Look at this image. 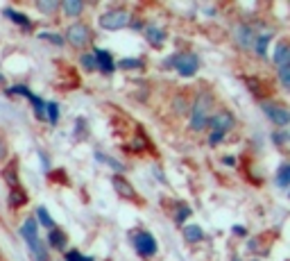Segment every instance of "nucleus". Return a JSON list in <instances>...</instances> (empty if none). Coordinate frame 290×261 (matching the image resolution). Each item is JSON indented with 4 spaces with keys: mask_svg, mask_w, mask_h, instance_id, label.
<instances>
[{
    "mask_svg": "<svg viewBox=\"0 0 290 261\" xmlns=\"http://www.w3.org/2000/svg\"><path fill=\"white\" fill-rule=\"evenodd\" d=\"M188 114H191V130L193 132L207 130V123H209V118H211V114H213V96L209 94V91H202V94L195 98V102L191 104Z\"/></svg>",
    "mask_w": 290,
    "mask_h": 261,
    "instance_id": "nucleus-1",
    "label": "nucleus"
},
{
    "mask_svg": "<svg viewBox=\"0 0 290 261\" xmlns=\"http://www.w3.org/2000/svg\"><path fill=\"white\" fill-rule=\"evenodd\" d=\"M163 68H175L182 78H193L200 68V57L195 52H175L163 62Z\"/></svg>",
    "mask_w": 290,
    "mask_h": 261,
    "instance_id": "nucleus-2",
    "label": "nucleus"
},
{
    "mask_svg": "<svg viewBox=\"0 0 290 261\" xmlns=\"http://www.w3.org/2000/svg\"><path fill=\"white\" fill-rule=\"evenodd\" d=\"M100 28L107 32H118V30H125L129 23H132V14H129L125 7H111L109 12H104L102 16L98 18Z\"/></svg>",
    "mask_w": 290,
    "mask_h": 261,
    "instance_id": "nucleus-3",
    "label": "nucleus"
},
{
    "mask_svg": "<svg viewBox=\"0 0 290 261\" xmlns=\"http://www.w3.org/2000/svg\"><path fill=\"white\" fill-rule=\"evenodd\" d=\"M91 39H93V30H91L86 23H70L68 30L64 34V41L70 44L73 48H84V46H89Z\"/></svg>",
    "mask_w": 290,
    "mask_h": 261,
    "instance_id": "nucleus-4",
    "label": "nucleus"
},
{
    "mask_svg": "<svg viewBox=\"0 0 290 261\" xmlns=\"http://www.w3.org/2000/svg\"><path fill=\"white\" fill-rule=\"evenodd\" d=\"M261 109L268 118L272 120V125H277L279 130H286V125L290 123V109L284 102H275V100H268V102H261Z\"/></svg>",
    "mask_w": 290,
    "mask_h": 261,
    "instance_id": "nucleus-5",
    "label": "nucleus"
},
{
    "mask_svg": "<svg viewBox=\"0 0 290 261\" xmlns=\"http://www.w3.org/2000/svg\"><path fill=\"white\" fill-rule=\"evenodd\" d=\"M207 128L211 130V132H220L227 136L231 130L236 128V116H234L229 109H216V112L211 114V118H209Z\"/></svg>",
    "mask_w": 290,
    "mask_h": 261,
    "instance_id": "nucleus-6",
    "label": "nucleus"
},
{
    "mask_svg": "<svg viewBox=\"0 0 290 261\" xmlns=\"http://www.w3.org/2000/svg\"><path fill=\"white\" fill-rule=\"evenodd\" d=\"M132 246H134V250H136L138 256H154V254H157V250H159L157 238H154L150 232H145V230L134 234Z\"/></svg>",
    "mask_w": 290,
    "mask_h": 261,
    "instance_id": "nucleus-7",
    "label": "nucleus"
},
{
    "mask_svg": "<svg viewBox=\"0 0 290 261\" xmlns=\"http://www.w3.org/2000/svg\"><path fill=\"white\" fill-rule=\"evenodd\" d=\"M256 28L252 23H238L234 28V44L241 50H254V41H256Z\"/></svg>",
    "mask_w": 290,
    "mask_h": 261,
    "instance_id": "nucleus-8",
    "label": "nucleus"
},
{
    "mask_svg": "<svg viewBox=\"0 0 290 261\" xmlns=\"http://www.w3.org/2000/svg\"><path fill=\"white\" fill-rule=\"evenodd\" d=\"M93 57H95V70H100L102 75H111L113 70H116V62H113V54L109 52V50L95 48Z\"/></svg>",
    "mask_w": 290,
    "mask_h": 261,
    "instance_id": "nucleus-9",
    "label": "nucleus"
},
{
    "mask_svg": "<svg viewBox=\"0 0 290 261\" xmlns=\"http://www.w3.org/2000/svg\"><path fill=\"white\" fill-rule=\"evenodd\" d=\"M143 34H145V41H148L152 48H161L163 44H166V30L163 28H159V25H143Z\"/></svg>",
    "mask_w": 290,
    "mask_h": 261,
    "instance_id": "nucleus-10",
    "label": "nucleus"
},
{
    "mask_svg": "<svg viewBox=\"0 0 290 261\" xmlns=\"http://www.w3.org/2000/svg\"><path fill=\"white\" fill-rule=\"evenodd\" d=\"M111 186H113V191L118 193L120 198H125V200H136V191H134L132 182H127V178H123V175H113Z\"/></svg>",
    "mask_w": 290,
    "mask_h": 261,
    "instance_id": "nucleus-11",
    "label": "nucleus"
},
{
    "mask_svg": "<svg viewBox=\"0 0 290 261\" xmlns=\"http://www.w3.org/2000/svg\"><path fill=\"white\" fill-rule=\"evenodd\" d=\"M272 62H275L277 68L290 66V44H288V39H281L279 44H277L275 52H272Z\"/></svg>",
    "mask_w": 290,
    "mask_h": 261,
    "instance_id": "nucleus-12",
    "label": "nucleus"
},
{
    "mask_svg": "<svg viewBox=\"0 0 290 261\" xmlns=\"http://www.w3.org/2000/svg\"><path fill=\"white\" fill-rule=\"evenodd\" d=\"M48 246L57 252H66V248H68V236H66V232L59 230V227L48 230Z\"/></svg>",
    "mask_w": 290,
    "mask_h": 261,
    "instance_id": "nucleus-13",
    "label": "nucleus"
},
{
    "mask_svg": "<svg viewBox=\"0 0 290 261\" xmlns=\"http://www.w3.org/2000/svg\"><path fill=\"white\" fill-rule=\"evenodd\" d=\"M18 234L23 236V241L30 246V243H34L36 238H41L39 236V222L34 220V216L32 218H25L23 220V225H20V230H18Z\"/></svg>",
    "mask_w": 290,
    "mask_h": 261,
    "instance_id": "nucleus-14",
    "label": "nucleus"
},
{
    "mask_svg": "<svg viewBox=\"0 0 290 261\" xmlns=\"http://www.w3.org/2000/svg\"><path fill=\"white\" fill-rule=\"evenodd\" d=\"M2 14L9 16L11 23L20 25L23 30H32V20H30V16L23 14V12H16V10H11V7H5V10H2Z\"/></svg>",
    "mask_w": 290,
    "mask_h": 261,
    "instance_id": "nucleus-15",
    "label": "nucleus"
},
{
    "mask_svg": "<svg viewBox=\"0 0 290 261\" xmlns=\"http://www.w3.org/2000/svg\"><path fill=\"white\" fill-rule=\"evenodd\" d=\"M61 10H64V14L68 16V18H79V16L84 14V2L82 0H64V2H61Z\"/></svg>",
    "mask_w": 290,
    "mask_h": 261,
    "instance_id": "nucleus-16",
    "label": "nucleus"
},
{
    "mask_svg": "<svg viewBox=\"0 0 290 261\" xmlns=\"http://www.w3.org/2000/svg\"><path fill=\"white\" fill-rule=\"evenodd\" d=\"M30 259L32 261H50V254H48V246H45L41 238H36L34 243H30Z\"/></svg>",
    "mask_w": 290,
    "mask_h": 261,
    "instance_id": "nucleus-17",
    "label": "nucleus"
},
{
    "mask_svg": "<svg viewBox=\"0 0 290 261\" xmlns=\"http://www.w3.org/2000/svg\"><path fill=\"white\" fill-rule=\"evenodd\" d=\"M275 184L279 188H288L290 186V162H281V166L275 172Z\"/></svg>",
    "mask_w": 290,
    "mask_h": 261,
    "instance_id": "nucleus-18",
    "label": "nucleus"
},
{
    "mask_svg": "<svg viewBox=\"0 0 290 261\" xmlns=\"http://www.w3.org/2000/svg\"><path fill=\"white\" fill-rule=\"evenodd\" d=\"M272 41V32H259L254 41V52L259 57H268V44Z\"/></svg>",
    "mask_w": 290,
    "mask_h": 261,
    "instance_id": "nucleus-19",
    "label": "nucleus"
},
{
    "mask_svg": "<svg viewBox=\"0 0 290 261\" xmlns=\"http://www.w3.org/2000/svg\"><path fill=\"white\" fill-rule=\"evenodd\" d=\"M182 234H184V241L186 243H200L204 238V230L200 225H186Z\"/></svg>",
    "mask_w": 290,
    "mask_h": 261,
    "instance_id": "nucleus-20",
    "label": "nucleus"
},
{
    "mask_svg": "<svg viewBox=\"0 0 290 261\" xmlns=\"http://www.w3.org/2000/svg\"><path fill=\"white\" fill-rule=\"evenodd\" d=\"M7 202H9V207L16 209V207H23V204H27V193L23 191V188H11L9 191V198H7Z\"/></svg>",
    "mask_w": 290,
    "mask_h": 261,
    "instance_id": "nucleus-21",
    "label": "nucleus"
},
{
    "mask_svg": "<svg viewBox=\"0 0 290 261\" xmlns=\"http://www.w3.org/2000/svg\"><path fill=\"white\" fill-rule=\"evenodd\" d=\"M2 178L7 180V184H9L11 188L18 186V164L11 162L7 168H2Z\"/></svg>",
    "mask_w": 290,
    "mask_h": 261,
    "instance_id": "nucleus-22",
    "label": "nucleus"
},
{
    "mask_svg": "<svg viewBox=\"0 0 290 261\" xmlns=\"http://www.w3.org/2000/svg\"><path fill=\"white\" fill-rule=\"evenodd\" d=\"M95 159L98 162H104V166H109V168H113L116 170V175H123L127 168H125V164H120L118 159H113V157H107V154H102V152H95Z\"/></svg>",
    "mask_w": 290,
    "mask_h": 261,
    "instance_id": "nucleus-23",
    "label": "nucleus"
},
{
    "mask_svg": "<svg viewBox=\"0 0 290 261\" xmlns=\"http://www.w3.org/2000/svg\"><path fill=\"white\" fill-rule=\"evenodd\" d=\"M36 10L45 16H54L59 12V2L57 0H36Z\"/></svg>",
    "mask_w": 290,
    "mask_h": 261,
    "instance_id": "nucleus-24",
    "label": "nucleus"
},
{
    "mask_svg": "<svg viewBox=\"0 0 290 261\" xmlns=\"http://www.w3.org/2000/svg\"><path fill=\"white\" fill-rule=\"evenodd\" d=\"M34 220L39 222V227L43 225V227H48V230H52V227H57V225H54V220H52V216H50V212H48V209H45V207H36Z\"/></svg>",
    "mask_w": 290,
    "mask_h": 261,
    "instance_id": "nucleus-25",
    "label": "nucleus"
},
{
    "mask_svg": "<svg viewBox=\"0 0 290 261\" xmlns=\"http://www.w3.org/2000/svg\"><path fill=\"white\" fill-rule=\"evenodd\" d=\"M188 109H191V102L186 100V96L177 94L175 98H172V112L177 114V116H184V114H188Z\"/></svg>",
    "mask_w": 290,
    "mask_h": 261,
    "instance_id": "nucleus-26",
    "label": "nucleus"
},
{
    "mask_svg": "<svg viewBox=\"0 0 290 261\" xmlns=\"http://www.w3.org/2000/svg\"><path fill=\"white\" fill-rule=\"evenodd\" d=\"M30 102H32V107H34V116H36V118L45 120V100L39 98L36 94H32L30 96Z\"/></svg>",
    "mask_w": 290,
    "mask_h": 261,
    "instance_id": "nucleus-27",
    "label": "nucleus"
},
{
    "mask_svg": "<svg viewBox=\"0 0 290 261\" xmlns=\"http://www.w3.org/2000/svg\"><path fill=\"white\" fill-rule=\"evenodd\" d=\"M116 66H118V68H123V70H141L143 66H145V62H143V60H134V57H125V60H120Z\"/></svg>",
    "mask_w": 290,
    "mask_h": 261,
    "instance_id": "nucleus-28",
    "label": "nucleus"
},
{
    "mask_svg": "<svg viewBox=\"0 0 290 261\" xmlns=\"http://www.w3.org/2000/svg\"><path fill=\"white\" fill-rule=\"evenodd\" d=\"M45 120L50 125L59 123V104L57 102H45Z\"/></svg>",
    "mask_w": 290,
    "mask_h": 261,
    "instance_id": "nucleus-29",
    "label": "nucleus"
},
{
    "mask_svg": "<svg viewBox=\"0 0 290 261\" xmlns=\"http://www.w3.org/2000/svg\"><path fill=\"white\" fill-rule=\"evenodd\" d=\"M79 64H82V68L86 70V73H93V70H95L93 50H91V52H82V54H79Z\"/></svg>",
    "mask_w": 290,
    "mask_h": 261,
    "instance_id": "nucleus-30",
    "label": "nucleus"
},
{
    "mask_svg": "<svg viewBox=\"0 0 290 261\" xmlns=\"http://www.w3.org/2000/svg\"><path fill=\"white\" fill-rule=\"evenodd\" d=\"M39 39L50 41V44H54V46H57V48H61V46L66 44V41H64V36H61V34H57V32H41V34H39Z\"/></svg>",
    "mask_w": 290,
    "mask_h": 261,
    "instance_id": "nucleus-31",
    "label": "nucleus"
},
{
    "mask_svg": "<svg viewBox=\"0 0 290 261\" xmlns=\"http://www.w3.org/2000/svg\"><path fill=\"white\" fill-rule=\"evenodd\" d=\"M191 214H193V212H191V207L182 202V204L177 207V212H175V222H177V225H182V222L186 220V218L191 216Z\"/></svg>",
    "mask_w": 290,
    "mask_h": 261,
    "instance_id": "nucleus-32",
    "label": "nucleus"
},
{
    "mask_svg": "<svg viewBox=\"0 0 290 261\" xmlns=\"http://www.w3.org/2000/svg\"><path fill=\"white\" fill-rule=\"evenodd\" d=\"M272 141L279 148H286V143H288V130H277V132H272Z\"/></svg>",
    "mask_w": 290,
    "mask_h": 261,
    "instance_id": "nucleus-33",
    "label": "nucleus"
},
{
    "mask_svg": "<svg viewBox=\"0 0 290 261\" xmlns=\"http://www.w3.org/2000/svg\"><path fill=\"white\" fill-rule=\"evenodd\" d=\"M279 82H281V86H284V91H288L290 89V66H284V68H279Z\"/></svg>",
    "mask_w": 290,
    "mask_h": 261,
    "instance_id": "nucleus-34",
    "label": "nucleus"
},
{
    "mask_svg": "<svg viewBox=\"0 0 290 261\" xmlns=\"http://www.w3.org/2000/svg\"><path fill=\"white\" fill-rule=\"evenodd\" d=\"M225 141V134H220V132H211L209 134V146H211V148H216L218 143H222Z\"/></svg>",
    "mask_w": 290,
    "mask_h": 261,
    "instance_id": "nucleus-35",
    "label": "nucleus"
},
{
    "mask_svg": "<svg viewBox=\"0 0 290 261\" xmlns=\"http://www.w3.org/2000/svg\"><path fill=\"white\" fill-rule=\"evenodd\" d=\"M82 252H79V250H75V248H73V250H66V254H64V259L66 261H82Z\"/></svg>",
    "mask_w": 290,
    "mask_h": 261,
    "instance_id": "nucleus-36",
    "label": "nucleus"
},
{
    "mask_svg": "<svg viewBox=\"0 0 290 261\" xmlns=\"http://www.w3.org/2000/svg\"><path fill=\"white\" fill-rule=\"evenodd\" d=\"M84 125H86V120L77 118V134H75V138H82L84 136Z\"/></svg>",
    "mask_w": 290,
    "mask_h": 261,
    "instance_id": "nucleus-37",
    "label": "nucleus"
},
{
    "mask_svg": "<svg viewBox=\"0 0 290 261\" xmlns=\"http://www.w3.org/2000/svg\"><path fill=\"white\" fill-rule=\"evenodd\" d=\"M7 159V143L5 141H0V164Z\"/></svg>",
    "mask_w": 290,
    "mask_h": 261,
    "instance_id": "nucleus-38",
    "label": "nucleus"
},
{
    "mask_svg": "<svg viewBox=\"0 0 290 261\" xmlns=\"http://www.w3.org/2000/svg\"><path fill=\"white\" fill-rule=\"evenodd\" d=\"M222 164H225V166H236V157L227 154V157H222Z\"/></svg>",
    "mask_w": 290,
    "mask_h": 261,
    "instance_id": "nucleus-39",
    "label": "nucleus"
},
{
    "mask_svg": "<svg viewBox=\"0 0 290 261\" xmlns=\"http://www.w3.org/2000/svg\"><path fill=\"white\" fill-rule=\"evenodd\" d=\"M231 232H234V234H241V236H247V230L243 225H234V230H231Z\"/></svg>",
    "mask_w": 290,
    "mask_h": 261,
    "instance_id": "nucleus-40",
    "label": "nucleus"
},
{
    "mask_svg": "<svg viewBox=\"0 0 290 261\" xmlns=\"http://www.w3.org/2000/svg\"><path fill=\"white\" fill-rule=\"evenodd\" d=\"M82 261H95V256H91V254H84V256H82Z\"/></svg>",
    "mask_w": 290,
    "mask_h": 261,
    "instance_id": "nucleus-41",
    "label": "nucleus"
},
{
    "mask_svg": "<svg viewBox=\"0 0 290 261\" xmlns=\"http://www.w3.org/2000/svg\"><path fill=\"white\" fill-rule=\"evenodd\" d=\"M231 261H243V259H241L238 254H234V256H231Z\"/></svg>",
    "mask_w": 290,
    "mask_h": 261,
    "instance_id": "nucleus-42",
    "label": "nucleus"
},
{
    "mask_svg": "<svg viewBox=\"0 0 290 261\" xmlns=\"http://www.w3.org/2000/svg\"><path fill=\"white\" fill-rule=\"evenodd\" d=\"M2 80H5V78H2V75H0V82H2Z\"/></svg>",
    "mask_w": 290,
    "mask_h": 261,
    "instance_id": "nucleus-43",
    "label": "nucleus"
}]
</instances>
